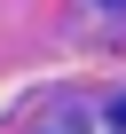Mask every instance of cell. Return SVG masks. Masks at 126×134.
Returning <instances> with one entry per match:
<instances>
[{
    "label": "cell",
    "instance_id": "cell-1",
    "mask_svg": "<svg viewBox=\"0 0 126 134\" xmlns=\"http://www.w3.org/2000/svg\"><path fill=\"white\" fill-rule=\"evenodd\" d=\"M110 118H118V126H126V103H110Z\"/></svg>",
    "mask_w": 126,
    "mask_h": 134
},
{
    "label": "cell",
    "instance_id": "cell-2",
    "mask_svg": "<svg viewBox=\"0 0 126 134\" xmlns=\"http://www.w3.org/2000/svg\"><path fill=\"white\" fill-rule=\"evenodd\" d=\"M102 8H126V0H102Z\"/></svg>",
    "mask_w": 126,
    "mask_h": 134
}]
</instances>
